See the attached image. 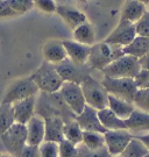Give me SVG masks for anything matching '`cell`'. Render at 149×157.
I'll list each match as a JSON object with an SVG mask.
<instances>
[{"instance_id":"6da1fadb","label":"cell","mask_w":149,"mask_h":157,"mask_svg":"<svg viewBox=\"0 0 149 157\" xmlns=\"http://www.w3.org/2000/svg\"><path fill=\"white\" fill-rule=\"evenodd\" d=\"M124 48L116 44H110L105 41L94 43L90 47L88 65L92 70H103L108 64L124 56Z\"/></svg>"},{"instance_id":"7a4b0ae2","label":"cell","mask_w":149,"mask_h":157,"mask_svg":"<svg viewBox=\"0 0 149 157\" xmlns=\"http://www.w3.org/2000/svg\"><path fill=\"white\" fill-rule=\"evenodd\" d=\"M30 79L36 84L40 92L44 93H55L61 89L64 80L61 78L54 64L43 61L39 69L29 76Z\"/></svg>"},{"instance_id":"3957f363","label":"cell","mask_w":149,"mask_h":157,"mask_svg":"<svg viewBox=\"0 0 149 157\" xmlns=\"http://www.w3.org/2000/svg\"><path fill=\"white\" fill-rule=\"evenodd\" d=\"M141 70L139 58L124 55L101 70L105 77L111 78H134Z\"/></svg>"},{"instance_id":"277c9868","label":"cell","mask_w":149,"mask_h":157,"mask_svg":"<svg viewBox=\"0 0 149 157\" xmlns=\"http://www.w3.org/2000/svg\"><path fill=\"white\" fill-rule=\"evenodd\" d=\"M80 87H82L84 99L88 106L92 107L97 111H100L107 107L108 93L100 82L94 79L92 76H88L80 84Z\"/></svg>"},{"instance_id":"5b68a950","label":"cell","mask_w":149,"mask_h":157,"mask_svg":"<svg viewBox=\"0 0 149 157\" xmlns=\"http://www.w3.org/2000/svg\"><path fill=\"white\" fill-rule=\"evenodd\" d=\"M4 146L8 154L14 157H20L23 148L27 146V128L26 124H14L6 130L2 135H0Z\"/></svg>"},{"instance_id":"8992f818","label":"cell","mask_w":149,"mask_h":157,"mask_svg":"<svg viewBox=\"0 0 149 157\" xmlns=\"http://www.w3.org/2000/svg\"><path fill=\"white\" fill-rule=\"evenodd\" d=\"M100 83L105 87L108 94L133 104L135 93L138 91L134 78H111L104 76Z\"/></svg>"},{"instance_id":"52a82bcc","label":"cell","mask_w":149,"mask_h":157,"mask_svg":"<svg viewBox=\"0 0 149 157\" xmlns=\"http://www.w3.org/2000/svg\"><path fill=\"white\" fill-rule=\"evenodd\" d=\"M40 91L37 89V86L30 79V77L17 79L6 90L1 102L2 104H11L12 105V104L22 100V99L36 95Z\"/></svg>"},{"instance_id":"ba28073f","label":"cell","mask_w":149,"mask_h":157,"mask_svg":"<svg viewBox=\"0 0 149 157\" xmlns=\"http://www.w3.org/2000/svg\"><path fill=\"white\" fill-rule=\"evenodd\" d=\"M54 65H55L58 75L61 76V78L64 82H71V83H76L79 85L82 84L88 76H91L90 71L92 70L88 64L79 65V64H76L72 61H70L69 58H66L57 64H54Z\"/></svg>"},{"instance_id":"9c48e42d","label":"cell","mask_w":149,"mask_h":157,"mask_svg":"<svg viewBox=\"0 0 149 157\" xmlns=\"http://www.w3.org/2000/svg\"><path fill=\"white\" fill-rule=\"evenodd\" d=\"M60 94L62 95L63 100L75 115L80 114L84 107L86 106V102L84 99V94L82 87L79 84L71 83V82H64L60 89Z\"/></svg>"},{"instance_id":"30bf717a","label":"cell","mask_w":149,"mask_h":157,"mask_svg":"<svg viewBox=\"0 0 149 157\" xmlns=\"http://www.w3.org/2000/svg\"><path fill=\"white\" fill-rule=\"evenodd\" d=\"M105 137V147L107 151L112 156H119L124 149L127 147L129 141L134 137V135L127 129L120 130H107L104 133Z\"/></svg>"},{"instance_id":"8fae6325","label":"cell","mask_w":149,"mask_h":157,"mask_svg":"<svg viewBox=\"0 0 149 157\" xmlns=\"http://www.w3.org/2000/svg\"><path fill=\"white\" fill-rule=\"evenodd\" d=\"M135 36H136L135 23L128 21H119L118 26L111 32V34L104 41L110 44H116L124 48L129 44L135 39Z\"/></svg>"},{"instance_id":"7c38bea8","label":"cell","mask_w":149,"mask_h":157,"mask_svg":"<svg viewBox=\"0 0 149 157\" xmlns=\"http://www.w3.org/2000/svg\"><path fill=\"white\" fill-rule=\"evenodd\" d=\"M75 120L83 132H98L103 134L107 132L103 127V124H100V120L98 118V111L88 105L84 107L80 114L76 115Z\"/></svg>"},{"instance_id":"4fadbf2b","label":"cell","mask_w":149,"mask_h":157,"mask_svg":"<svg viewBox=\"0 0 149 157\" xmlns=\"http://www.w3.org/2000/svg\"><path fill=\"white\" fill-rule=\"evenodd\" d=\"M35 106H36V95L12 104L14 121L17 124H26L35 115Z\"/></svg>"},{"instance_id":"5bb4252c","label":"cell","mask_w":149,"mask_h":157,"mask_svg":"<svg viewBox=\"0 0 149 157\" xmlns=\"http://www.w3.org/2000/svg\"><path fill=\"white\" fill-rule=\"evenodd\" d=\"M26 128H27V144L39 147L44 141L45 136L44 119L35 114L26 124Z\"/></svg>"},{"instance_id":"9a60e30c","label":"cell","mask_w":149,"mask_h":157,"mask_svg":"<svg viewBox=\"0 0 149 157\" xmlns=\"http://www.w3.org/2000/svg\"><path fill=\"white\" fill-rule=\"evenodd\" d=\"M65 49L68 58L76 64L85 65L88 64V55H90V45L78 43L73 40H64L62 41Z\"/></svg>"},{"instance_id":"2e32d148","label":"cell","mask_w":149,"mask_h":157,"mask_svg":"<svg viewBox=\"0 0 149 157\" xmlns=\"http://www.w3.org/2000/svg\"><path fill=\"white\" fill-rule=\"evenodd\" d=\"M43 61L51 64H57L68 58L63 42L60 40H49L42 47Z\"/></svg>"},{"instance_id":"e0dca14e","label":"cell","mask_w":149,"mask_h":157,"mask_svg":"<svg viewBox=\"0 0 149 157\" xmlns=\"http://www.w3.org/2000/svg\"><path fill=\"white\" fill-rule=\"evenodd\" d=\"M147 11V6L138 0H126L121 8L120 21L136 23Z\"/></svg>"},{"instance_id":"ac0fdd59","label":"cell","mask_w":149,"mask_h":157,"mask_svg":"<svg viewBox=\"0 0 149 157\" xmlns=\"http://www.w3.org/2000/svg\"><path fill=\"white\" fill-rule=\"evenodd\" d=\"M56 13L63 19V21L72 30L75 28H77L79 25H82L85 21H88L86 15L84 14L83 12H80L79 10L75 8V7H71V6H66V5L57 6Z\"/></svg>"},{"instance_id":"d6986e66","label":"cell","mask_w":149,"mask_h":157,"mask_svg":"<svg viewBox=\"0 0 149 157\" xmlns=\"http://www.w3.org/2000/svg\"><path fill=\"white\" fill-rule=\"evenodd\" d=\"M125 124L127 130L131 133L149 132V113L134 108L132 114L127 119H125Z\"/></svg>"},{"instance_id":"ffe728a7","label":"cell","mask_w":149,"mask_h":157,"mask_svg":"<svg viewBox=\"0 0 149 157\" xmlns=\"http://www.w3.org/2000/svg\"><path fill=\"white\" fill-rule=\"evenodd\" d=\"M43 119L45 124L44 141H53V142L60 143L61 141L64 140V136H63L64 121L58 117H47Z\"/></svg>"},{"instance_id":"44dd1931","label":"cell","mask_w":149,"mask_h":157,"mask_svg":"<svg viewBox=\"0 0 149 157\" xmlns=\"http://www.w3.org/2000/svg\"><path fill=\"white\" fill-rule=\"evenodd\" d=\"M73 41L85 45H93L96 43V30L92 23L85 21L72 30Z\"/></svg>"},{"instance_id":"7402d4cb","label":"cell","mask_w":149,"mask_h":157,"mask_svg":"<svg viewBox=\"0 0 149 157\" xmlns=\"http://www.w3.org/2000/svg\"><path fill=\"white\" fill-rule=\"evenodd\" d=\"M98 118L100 124L106 130H120V129H127L125 120L116 117L114 113L111 111L108 107L103 108L98 111Z\"/></svg>"},{"instance_id":"603a6c76","label":"cell","mask_w":149,"mask_h":157,"mask_svg":"<svg viewBox=\"0 0 149 157\" xmlns=\"http://www.w3.org/2000/svg\"><path fill=\"white\" fill-rule=\"evenodd\" d=\"M149 52V37L136 35L128 45L124 47V54L141 58Z\"/></svg>"},{"instance_id":"cb8c5ba5","label":"cell","mask_w":149,"mask_h":157,"mask_svg":"<svg viewBox=\"0 0 149 157\" xmlns=\"http://www.w3.org/2000/svg\"><path fill=\"white\" fill-rule=\"evenodd\" d=\"M107 107L116 114V117H119L122 120L127 119L135 108V106L132 102L122 100L120 98H116V97L111 94H108V105H107Z\"/></svg>"},{"instance_id":"d4e9b609","label":"cell","mask_w":149,"mask_h":157,"mask_svg":"<svg viewBox=\"0 0 149 157\" xmlns=\"http://www.w3.org/2000/svg\"><path fill=\"white\" fill-rule=\"evenodd\" d=\"M63 136H64V140L71 142L75 146H78V144L82 143V140H83V130L78 126V124L76 122L75 119L64 124V127H63Z\"/></svg>"},{"instance_id":"484cf974","label":"cell","mask_w":149,"mask_h":157,"mask_svg":"<svg viewBox=\"0 0 149 157\" xmlns=\"http://www.w3.org/2000/svg\"><path fill=\"white\" fill-rule=\"evenodd\" d=\"M148 149L143 143L139 140L138 137H133L129 141L127 147L124 149V151L119 155L120 157H143L148 154Z\"/></svg>"},{"instance_id":"4316f807","label":"cell","mask_w":149,"mask_h":157,"mask_svg":"<svg viewBox=\"0 0 149 157\" xmlns=\"http://www.w3.org/2000/svg\"><path fill=\"white\" fill-rule=\"evenodd\" d=\"M82 144H84L91 150H97L100 148H104L105 147L104 134L98 133V132H83Z\"/></svg>"},{"instance_id":"83f0119b","label":"cell","mask_w":149,"mask_h":157,"mask_svg":"<svg viewBox=\"0 0 149 157\" xmlns=\"http://www.w3.org/2000/svg\"><path fill=\"white\" fill-rule=\"evenodd\" d=\"M14 114L11 104H0V135L14 124Z\"/></svg>"},{"instance_id":"f1b7e54d","label":"cell","mask_w":149,"mask_h":157,"mask_svg":"<svg viewBox=\"0 0 149 157\" xmlns=\"http://www.w3.org/2000/svg\"><path fill=\"white\" fill-rule=\"evenodd\" d=\"M133 105L138 109L149 113V89H138L133 100Z\"/></svg>"},{"instance_id":"f546056e","label":"cell","mask_w":149,"mask_h":157,"mask_svg":"<svg viewBox=\"0 0 149 157\" xmlns=\"http://www.w3.org/2000/svg\"><path fill=\"white\" fill-rule=\"evenodd\" d=\"M77 149L78 157H113L110 152L107 151L106 147L97 149V150H91V149H88L84 144L80 143L77 146Z\"/></svg>"},{"instance_id":"4dcf8cb0","label":"cell","mask_w":149,"mask_h":157,"mask_svg":"<svg viewBox=\"0 0 149 157\" xmlns=\"http://www.w3.org/2000/svg\"><path fill=\"white\" fill-rule=\"evenodd\" d=\"M7 1L10 7L15 12L17 15L25 14L34 7L33 0H7Z\"/></svg>"},{"instance_id":"1f68e13d","label":"cell","mask_w":149,"mask_h":157,"mask_svg":"<svg viewBox=\"0 0 149 157\" xmlns=\"http://www.w3.org/2000/svg\"><path fill=\"white\" fill-rule=\"evenodd\" d=\"M41 157H58V143L53 141H43L39 146Z\"/></svg>"},{"instance_id":"d6a6232c","label":"cell","mask_w":149,"mask_h":157,"mask_svg":"<svg viewBox=\"0 0 149 157\" xmlns=\"http://www.w3.org/2000/svg\"><path fill=\"white\" fill-rule=\"evenodd\" d=\"M58 157H78L77 146L63 140L58 143Z\"/></svg>"},{"instance_id":"836d02e7","label":"cell","mask_w":149,"mask_h":157,"mask_svg":"<svg viewBox=\"0 0 149 157\" xmlns=\"http://www.w3.org/2000/svg\"><path fill=\"white\" fill-rule=\"evenodd\" d=\"M135 30L136 35L149 37V11L146 12L142 17L135 23Z\"/></svg>"},{"instance_id":"e575fe53","label":"cell","mask_w":149,"mask_h":157,"mask_svg":"<svg viewBox=\"0 0 149 157\" xmlns=\"http://www.w3.org/2000/svg\"><path fill=\"white\" fill-rule=\"evenodd\" d=\"M34 7H36L43 13L47 14H51V13H56V5L55 0H33Z\"/></svg>"},{"instance_id":"d590c367","label":"cell","mask_w":149,"mask_h":157,"mask_svg":"<svg viewBox=\"0 0 149 157\" xmlns=\"http://www.w3.org/2000/svg\"><path fill=\"white\" fill-rule=\"evenodd\" d=\"M134 82L138 89H149V70L141 69L134 77Z\"/></svg>"},{"instance_id":"8d00e7d4","label":"cell","mask_w":149,"mask_h":157,"mask_svg":"<svg viewBox=\"0 0 149 157\" xmlns=\"http://www.w3.org/2000/svg\"><path fill=\"white\" fill-rule=\"evenodd\" d=\"M17 15L15 12L12 10L7 0H0V19Z\"/></svg>"},{"instance_id":"74e56055","label":"cell","mask_w":149,"mask_h":157,"mask_svg":"<svg viewBox=\"0 0 149 157\" xmlns=\"http://www.w3.org/2000/svg\"><path fill=\"white\" fill-rule=\"evenodd\" d=\"M20 157H41L40 156L39 147L35 146H26L22 150Z\"/></svg>"},{"instance_id":"f35d334b","label":"cell","mask_w":149,"mask_h":157,"mask_svg":"<svg viewBox=\"0 0 149 157\" xmlns=\"http://www.w3.org/2000/svg\"><path fill=\"white\" fill-rule=\"evenodd\" d=\"M139 62H140L141 69H144V70H149V52L147 54V55H144L143 57L139 58Z\"/></svg>"},{"instance_id":"ab89813d","label":"cell","mask_w":149,"mask_h":157,"mask_svg":"<svg viewBox=\"0 0 149 157\" xmlns=\"http://www.w3.org/2000/svg\"><path fill=\"white\" fill-rule=\"evenodd\" d=\"M135 137H138L139 140L143 143L149 151V132L148 133H146V134H143V135H138V136H135Z\"/></svg>"},{"instance_id":"60d3db41","label":"cell","mask_w":149,"mask_h":157,"mask_svg":"<svg viewBox=\"0 0 149 157\" xmlns=\"http://www.w3.org/2000/svg\"><path fill=\"white\" fill-rule=\"evenodd\" d=\"M0 157H14L8 152H0Z\"/></svg>"},{"instance_id":"b9f144b4","label":"cell","mask_w":149,"mask_h":157,"mask_svg":"<svg viewBox=\"0 0 149 157\" xmlns=\"http://www.w3.org/2000/svg\"><path fill=\"white\" fill-rule=\"evenodd\" d=\"M138 1H140V2H142V4H144L146 6L149 5V0H138Z\"/></svg>"},{"instance_id":"7bdbcfd3","label":"cell","mask_w":149,"mask_h":157,"mask_svg":"<svg viewBox=\"0 0 149 157\" xmlns=\"http://www.w3.org/2000/svg\"><path fill=\"white\" fill-rule=\"evenodd\" d=\"M77 1H79V2H84V4H85V2H88V1H91V0H77Z\"/></svg>"},{"instance_id":"ee69618b","label":"cell","mask_w":149,"mask_h":157,"mask_svg":"<svg viewBox=\"0 0 149 157\" xmlns=\"http://www.w3.org/2000/svg\"><path fill=\"white\" fill-rule=\"evenodd\" d=\"M143 157H149V152L147 154V155H146V156H143Z\"/></svg>"},{"instance_id":"f6af8a7d","label":"cell","mask_w":149,"mask_h":157,"mask_svg":"<svg viewBox=\"0 0 149 157\" xmlns=\"http://www.w3.org/2000/svg\"><path fill=\"white\" fill-rule=\"evenodd\" d=\"M148 6H149V5H148Z\"/></svg>"}]
</instances>
